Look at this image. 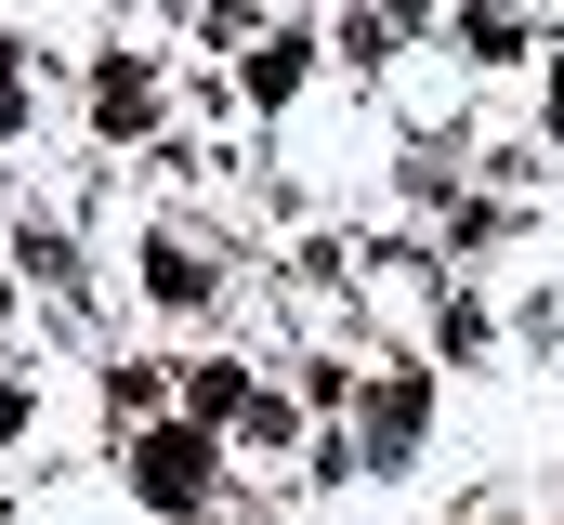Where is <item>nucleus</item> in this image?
Returning a JSON list of instances; mask_svg holds the SVG:
<instances>
[{
  "label": "nucleus",
  "mask_w": 564,
  "mask_h": 525,
  "mask_svg": "<svg viewBox=\"0 0 564 525\" xmlns=\"http://www.w3.org/2000/svg\"><path fill=\"white\" fill-rule=\"evenodd\" d=\"M197 486H210V447H197V433H158V447H144V500H158V513H184Z\"/></svg>",
  "instance_id": "1"
}]
</instances>
